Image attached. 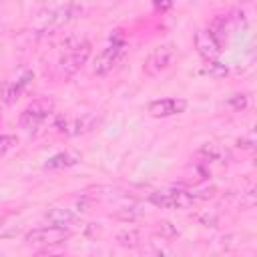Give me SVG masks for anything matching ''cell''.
Listing matches in <instances>:
<instances>
[{
    "label": "cell",
    "instance_id": "6da1fadb",
    "mask_svg": "<svg viewBox=\"0 0 257 257\" xmlns=\"http://www.w3.org/2000/svg\"><path fill=\"white\" fill-rule=\"evenodd\" d=\"M64 48H66V52L58 60L60 74L74 76L90 58V42L86 38H82V36L80 38L78 36H70L64 42Z\"/></svg>",
    "mask_w": 257,
    "mask_h": 257
},
{
    "label": "cell",
    "instance_id": "7a4b0ae2",
    "mask_svg": "<svg viewBox=\"0 0 257 257\" xmlns=\"http://www.w3.org/2000/svg\"><path fill=\"white\" fill-rule=\"evenodd\" d=\"M124 52H126V42L120 36H110V42L94 56V60H92V72L96 76L108 74L122 60Z\"/></svg>",
    "mask_w": 257,
    "mask_h": 257
},
{
    "label": "cell",
    "instance_id": "3957f363",
    "mask_svg": "<svg viewBox=\"0 0 257 257\" xmlns=\"http://www.w3.org/2000/svg\"><path fill=\"white\" fill-rule=\"evenodd\" d=\"M96 124H98V116L94 112H84L76 116H68V114L54 116V131L66 137H78V135L90 133Z\"/></svg>",
    "mask_w": 257,
    "mask_h": 257
},
{
    "label": "cell",
    "instance_id": "277c9868",
    "mask_svg": "<svg viewBox=\"0 0 257 257\" xmlns=\"http://www.w3.org/2000/svg\"><path fill=\"white\" fill-rule=\"evenodd\" d=\"M72 235V231L68 227H58V225H44V227H36L32 231L26 233L24 241L32 247H56L62 245L64 241H68Z\"/></svg>",
    "mask_w": 257,
    "mask_h": 257
},
{
    "label": "cell",
    "instance_id": "5b68a950",
    "mask_svg": "<svg viewBox=\"0 0 257 257\" xmlns=\"http://www.w3.org/2000/svg\"><path fill=\"white\" fill-rule=\"evenodd\" d=\"M149 201L159 209H189L195 203V197L183 189H163L151 193Z\"/></svg>",
    "mask_w": 257,
    "mask_h": 257
},
{
    "label": "cell",
    "instance_id": "8992f818",
    "mask_svg": "<svg viewBox=\"0 0 257 257\" xmlns=\"http://www.w3.org/2000/svg\"><path fill=\"white\" fill-rule=\"evenodd\" d=\"M177 58V52H175V46L173 44H159L157 48L151 50V54L145 58L143 62V72L147 76H157L161 74L163 70H167Z\"/></svg>",
    "mask_w": 257,
    "mask_h": 257
},
{
    "label": "cell",
    "instance_id": "52a82bcc",
    "mask_svg": "<svg viewBox=\"0 0 257 257\" xmlns=\"http://www.w3.org/2000/svg\"><path fill=\"white\" fill-rule=\"evenodd\" d=\"M52 112V102L48 98H36L32 100L22 112H20V126L28 133L36 131Z\"/></svg>",
    "mask_w": 257,
    "mask_h": 257
},
{
    "label": "cell",
    "instance_id": "ba28073f",
    "mask_svg": "<svg viewBox=\"0 0 257 257\" xmlns=\"http://www.w3.org/2000/svg\"><path fill=\"white\" fill-rule=\"evenodd\" d=\"M32 80H34V74H32L30 70H26V72H22L20 76H16L14 80L2 82V84H0V102H4V104L16 102V100L26 92V88L30 86Z\"/></svg>",
    "mask_w": 257,
    "mask_h": 257
},
{
    "label": "cell",
    "instance_id": "9c48e42d",
    "mask_svg": "<svg viewBox=\"0 0 257 257\" xmlns=\"http://www.w3.org/2000/svg\"><path fill=\"white\" fill-rule=\"evenodd\" d=\"M195 48H197V52H199V56L205 60V62H209V60H217L219 58V54H221V42L205 28V30H197L195 32Z\"/></svg>",
    "mask_w": 257,
    "mask_h": 257
},
{
    "label": "cell",
    "instance_id": "30bf717a",
    "mask_svg": "<svg viewBox=\"0 0 257 257\" xmlns=\"http://www.w3.org/2000/svg\"><path fill=\"white\" fill-rule=\"evenodd\" d=\"M187 110V100L185 98H157L149 102V114L155 118H167L173 114H181Z\"/></svg>",
    "mask_w": 257,
    "mask_h": 257
},
{
    "label": "cell",
    "instance_id": "8fae6325",
    "mask_svg": "<svg viewBox=\"0 0 257 257\" xmlns=\"http://www.w3.org/2000/svg\"><path fill=\"white\" fill-rule=\"evenodd\" d=\"M44 219L48 221V225H58V227H68L76 221V213L68 207H50L44 213Z\"/></svg>",
    "mask_w": 257,
    "mask_h": 257
},
{
    "label": "cell",
    "instance_id": "7c38bea8",
    "mask_svg": "<svg viewBox=\"0 0 257 257\" xmlns=\"http://www.w3.org/2000/svg\"><path fill=\"white\" fill-rule=\"evenodd\" d=\"M80 161V155L74 151H64V153H56L52 155L46 163H44V171H60V169H68L72 165H76Z\"/></svg>",
    "mask_w": 257,
    "mask_h": 257
},
{
    "label": "cell",
    "instance_id": "4fadbf2b",
    "mask_svg": "<svg viewBox=\"0 0 257 257\" xmlns=\"http://www.w3.org/2000/svg\"><path fill=\"white\" fill-rule=\"evenodd\" d=\"M78 14H80V8H78V6H74V4H66V6H60V8H56L54 12H50L48 22H50L52 26H62V24L74 20Z\"/></svg>",
    "mask_w": 257,
    "mask_h": 257
},
{
    "label": "cell",
    "instance_id": "5bb4252c",
    "mask_svg": "<svg viewBox=\"0 0 257 257\" xmlns=\"http://www.w3.org/2000/svg\"><path fill=\"white\" fill-rule=\"evenodd\" d=\"M207 30L223 44L225 42V38H227V32H229V16H223V14H217L211 22H209V26H207Z\"/></svg>",
    "mask_w": 257,
    "mask_h": 257
},
{
    "label": "cell",
    "instance_id": "9a60e30c",
    "mask_svg": "<svg viewBox=\"0 0 257 257\" xmlns=\"http://www.w3.org/2000/svg\"><path fill=\"white\" fill-rule=\"evenodd\" d=\"M116 243L126 249H135L141 245V233L137 229H122L116 233Z\"/></svg>",
    "mask_w": 257,
    "mask_h": 257
},
{
    "label": "cell",
    "instance_id": "2e32d148",
    "mask_svg": "<svg viewBox=\"0 0 257 257\" xmlns=\"http://www.w3.org/2000/svg\"><path fill=\"white\" fill-rule=\"evenodd\" d=\"M199 155H201L205 161H219V159L223 157V149H221L219 145H215V143H207V145L201 147Z\"/></svg>",
    "mask_w": 257,
    "mask_h": 257
},
{
    "label": "cell",
    "instance_id": "e0dca14e",
    "mask_svg": "<svg viewBox=\"0 0 257 257\" xmlns=\"http://www.w3.org/2000/svg\"><path fill=\"white\" fill-rule=\"evenodd\" d=\"M143 215V209H139V207H122V209H118L116 213H114V217L116 219H120V221H135V219H139Z\"/></svg>",
    "mask_w": 257,
    "mask_h": 257
},
{
    "label": "cell",
    "instance_id": "ac0fdd59",
    "mask_svg": "<svg viewBox=\"0 0 257 257\" xmlns=\"http://www.w3.org/2000/svg\"><path fill=\"white\" fill-rule=\"evenodd\" d=\"M247 104H249V98H247V94H241V92L229 96V100H227V106L233 108V110H237V112H239V110H245Z\"/></svg>",
    "mask_w": 257,
    "mask_h": 257
},
{
    "label": "cell",
    "instance_id": "d6986e66",
    "mask_svg": "<svg viewBox=\"0 0 257 257\" xmlns=\"http://www.w3.org/2000/svg\"><path fill=\"white\" fill-rule=\"evenodd\" d=\"M157 233H159L163 239H175V237L179 235L177 227H175L173 223H169V221H161V223H157Z\"/></svg>",
    "mask_w": 257,
    "mask_h": 257
},
{
    "label": "cell",
    "instance_id": "ffe728a7",
    "mask_svg": "<svg viewBox=\"0 0 257 257\" xmlns=\"http://www.w3.org/2000/svg\"><path fill=\"white\" fill-rule=\"evenodd\" d=\"M207 72L215 78H223V76H227V66L217 62V60H209L207 62Z\"/></svg>",
    "mask_w": 257,
    "mask_h": 257
},
{
    "label": "cell",
    "instance_id": "44dd1931",
    "mask_svg": "<svg viewBox=\"0 0 257 257\" xmlns=\"http://www.w3.org/2000/svg\"><path fill=\"white\" fill-rule=\"evenodd\" d=\"M18 145V139L14 135H0V155L12 151Z\"/></svg>",
    "mask_w": 257,
    "mask_h": 257
},
{
    "label": "cell",
    "instance_id": "7402d4cb",
    "mask_svg": "<svg viewBox=\"0 0 257 257\" xmlns=\"http://www.w3.org/2000/svg\"><path fill=\"white\" fill-rule=\"evenodd\" d=\"M237 147H241V149H245V151H251V149L255 147V135L249 133L247 137H241V139L237 141Z\"/></svg>",
    "mask_w": 257,
    "mask_h": 257
},
{
    "label": "cell",
    "instance_id": "603a6c76",
    "mask_svg": "<svg viewBox=\"0 0 257 257\" xmlns=\"http://www.w3.org/2000/svg\"><path fill=\"white\" fill-rule=\"evenodd\" d=\"M153 6H155V10H159V12H167V10L173 6V0H153Z\"/></svg>",
    "mask_w": 257,
    "mask_h": 257
}]
</instances>
